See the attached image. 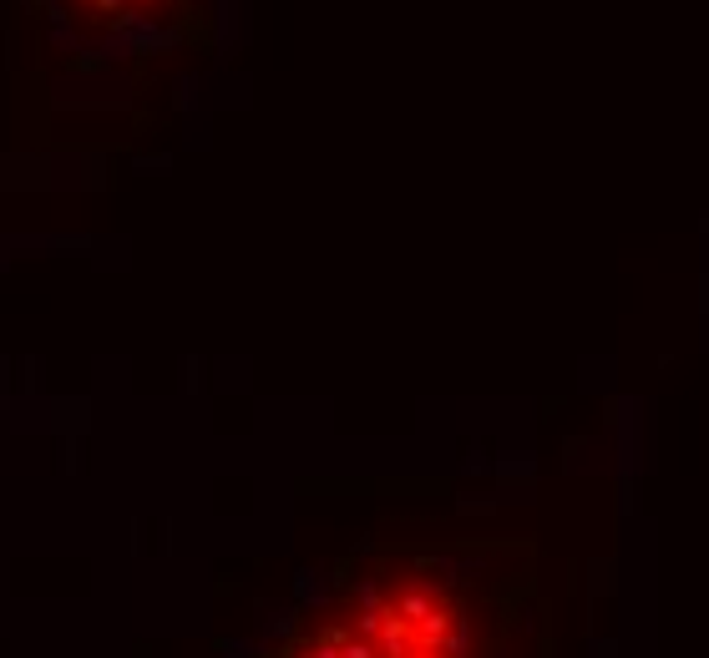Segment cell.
<instances>
[{"mask_svg": "<svg viewBox=\"0 0 709 658\" xmlns=\"http://www.w3.org/2000/svg\"><path fill=\"white\" fill-rule=\"evenodd\" d=\"M61 11H71L76 21H87V26H97V21H142V16H152V11H163L168 0H56Z\"/></svg>", "mask_w": 709, "mask_h": 658, "instance_id": "6da1fadb", "label": "cell"}]
</instances>
